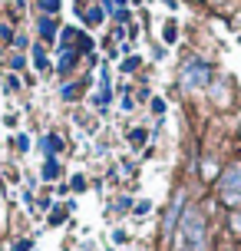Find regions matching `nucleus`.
Returning <instances> with one entry per match:
<instances>
[{
  "instance_id": "f257e3e1",
  "label": "nucleus",
  "mask_w": 241,
  "mask_h": 251,
  "mask_svg": "<svg viewBox=\"0 0 241 251\" xmlns=\"http://www.w3.org/2000/svg\"><path fill=\"white\" fill-rule=\"evenodd\" d=\"M172 238H175L178 251H205L208 248V222H205V215L195 212V208H185Z\"/></svg>"
},
{
  "instance_id": "f03ea898",
  "label": "nucleus",
  "mask_w": 241,
  "mask_h": 251,
  "mask_svg": "<svg viewBox=\"0 0 241 251\" xmlns=\"http://www.w3.org/2000/svg\"><path fill=\"white\" fill-rule=\"evenodd\" d=\"M212 79V66L205 60H189L182 66V86L185 89H205Z\"/></svg>"
},
{
  "instance_id": "7ed1b4c3",
  "label": "nucleus",
  "mask_w": 241,
  "mask_h": 251,
  "mask_svg": "<svg viewBox=\"0 0 241 251\" xmlns=\"http://www.w3.org/2000/svg\"><path fill=\"white\" fill-rule=\"evenodd\" d=\"M185 188H178L175 195H172V201H169V208H165V222H162V238H172L175 235L178 222H182V215H185Z\"/></svg>"
},
{
  "instance_id": "20e7f679",
  "label": "nucleus",
  "mask_w": 241,
  "mask_h": 251,
  "mask_svg": "<svg viewBox=\"0 0 241 251\" xmlns=\"http://www.w3.org/2000/svg\"><path fill=\"white\" fill-rule=\"evenodd\" d=\"M218 192H235V195H241V162L228 165L218 176Z\"/></svg>"
},
{
  "instance_id": "39448f33",
  "label": "nucleus",
  "mask_w": 241,
  "mask_h": 251,
  "mask_svg": "<svg viewBox=\"0 0 241 251\" xmlns=\"http://www.w3.org/2000/svg\"><path fill=\"white\" fill-rule=\"evenodd\" d=\"M79 56H83V53H79V50H73V47H70V50H60V63H56V73H60V76H66L70 70H73V66H76V60H79Z\"/></svg>"
},
{
  "instance_id": "423d86ee",
  "label": "nucleus",
  "mask_w": 241,
  "mask_h": 251,
  "mask_svg": "<svg viewBox=\"0 0 241 251\" xmlns=\"http://www.w3.org/2000/svg\"><path fill=\"white\" fill-rule=\"evenodd\" d=\"M218 176H221L218 159H212V155H208V159H202V182H208V185H212V182H218Z\"/></svg>"
},
{
  "instance_id": "0eeeda50",
  "label": "nucleus",
  "mask_w": 241,
  "mask_h": 251,
  "mask_svg": "<svg viewBox=\"0 0 241 251\" xmlns=\"http://www.w3.org/2000/svg\"><path fill=\"white\" fill-rule=\"evenodd\" d=\"M37 30H40V40H56V30H60V24L53 20V17H40V24H37Z\"/></svg>"
},
{
  "instance_id": "6e6552de",
  "label": "nucleus",
  "mask_w": 241,
  "mask_h": 251,
  "mask_svg": "<svg viewBox=\"0 0 241 251\" xmlns=\"http://www.w3.org/2000/svg\"><path fill=\"white\" fill-rule=\"evenodd\" d=\"M30 53H33V66L47 73V70H50V60H47V50H43V43H33V47H30Z\"/></svg>"
},
{
  "instance_id": "1a4fd4ad",
  "label": "nucleus",
  "mask_w": 241,
  "mask_h": 251,
  "mask_svg": "<svg viewBox=\"0 0 241 251\" xmlns=\"http://www.w3.org/2000/svg\"><path fill=\"white\" fill-rule=\"evenodd\" d=\"M73 40H79V30L76 26H63V30H60V50H70Z\"/></svg>"
},
{
  "instance_id": "9d476101",
  "label": "nucleus",
  "mask_w": 241,
  "mask_h": 251,
  "mask_svg": "<svg viewBox=\"0 0 241 251\" xmlns=\"http://www.w3.org/2000/svg\"><path fill=\"white\" fill-rule=\"evenodd\" d=\"M63 149V139L56 136V132H50V136L43 139V152H47V155H53V152H60Z\"/></svg>"
},
{
  "instance_id": "9b49d317",
  "label": "nucleus",
  "mask_w": 241,
  "mask_h": 251,
  "mask_svg": "<svg viewBox=\"0 0 241 251\" xmlns=\"http://www.w3.org/2000/svg\"><path fill=\"white\" fill-rule=\"evenodd\" d=\"M56 176H60V162H56L53 155H47V165H43V178L50 182V178H56Z\"/></svg>"
},
{
  "instance_id": "f8f14e48",
  "label": "nucleus",
  "mask_w": 241,
  "mask_h": 251,
  "mask_svg": "<svg viewBox=\"0 0 241 251\" xmlns=\"http://www.w3.org/2000/svg\"><path fill=\"white\" fill-rule=\"evenodd\" d=\"M102 17H106V13H102V7H89L83 20H86L89 26H99V24H102Z\"/></svg>"
},
{
  "instance_id": "ddd939ff",
  "label": "nucleus",
  "mask_w": 241,
  "mask_h": 251,
  "mask_svg": "<svg viewBox=\"0 0 241 251\" xmlns=\"http://www.w3.org/2000/svg\"><path fill=\"white\" fill-rule=\"evenodd\" d=\"M145 129H132V132H129V146H132V149H142V146H145Z\"/></svg>"
},
{
  "instance_id": "4468645a",
  "label": "nucleus",
  "mask_w": 241,
  "mask_h": 251,
  "mask_svg": "<svg viewBox=\"0 0 241 251\" xmlns=\"http://www.w3.org/2000/svg\"><path fill=\"white\" fill-rule=\"evenodd\" d=\"M76 50H79V53H89V56H93V37L79 33V40H76Z\"/></svg>"
},
{
  "instance_id": "2eb2a0df",
  "label": "nucleus",
  "mask_w": 241,
  "mask_h": 251,
  "mask_svg": "<svg viewBox=\"0 0 241 251\" xmlns=\"http://www.w3.org/2000/svg\"><path fill=\"white\" fill-rule=\"evenodd\" d=\"M40 10L47 13V17H53V13H60V0H40Z\"/></svg>"
},
{
  "instance_id": "dca6fc26",
  "label": "nucleus",
  "mask_w": 241,
  "mask_h": 251,
  "mask_svg": "<svg viewBox=\"0 0 241 251\" xmlns=\"http://www.w3.org/2000/svg\"><path fill=\"white\" fill-rule=\"evenodd\" d=\"M66 212H70V208H53V212H50V225H63Z\"/></svg>"
},
{
  "instance_id": "f3484780",
  "label": "nucleus",
  "mask_w": 241,
  "mask_h": 251,
  "mask_svg": "<svg viewBox=\"0 0 241 251\" xmlns=\"http://www.w3.org/2000/svg\"><path fill=\"white\" fill-rule=\"evenodd\" d=\"M139 56H126V60H122V73H132V70H139Z\"/></svg>"
},
{
  "instance_id": "a211bd4d",
  "label": "nucleus",
  "mask_w": 241,
  "mask_h": 251,
  "mask_svg": "<svg viewBox=\"0 0 241 251\" xmlns=\"http://www.w3.org/2000/svg\"><path fill=\"white\" fill-rule=\"evenodd\" d=\"M13 37H17L13 26L10 24H0V40H3V43H13Z\"/></svg>"
},
{
  "instance_id": "6ab92c4d",
  "label": "nucleus",
  "mask_w": 241,
  "mask_h": 251,
  "mask_svg": "<svg viewBox=\"0 0 241 251\" xmlns=\"http://www.w3.org/2000/svg\"><path fill=\"white\" fill-rule=\"evenodd\" d=\"M122 7H126V0H102V10H109V13L122 10Z\"/></svg>"
},
{
  "instance_id": "aec40b11",
  "label": "nucleus",
  "mask_w": 241,
  "mask_h": 251,
  "mask_svg": "<svg viewBox=\"0 0 241 251\" xmlns=\"http://www.w3.org/2000/svg\"><path fill=\"white\" fill-rule=\"evenodd\" d=\"M76 96H79V86L76 83H66L63 86V100H76Z\"/></svg>"
},
{
  "instance_id": "412c9836",
  "label": "nucleus",
  "mask_w": 241,
  "mask_h": 251,
  "mask_svg": "<svg viewBox=\"0 0 241 251\" xmlns=\"http://www.w3.org/2000/svg\"><path fill=\"white\" fill-rule=\"evenodd\" d=\"M24 66H26L24 53H13V56H10V70H24Z\"/></svg>"
},
{
  "instance_id": "4be33fe9",
  "label": "nucleus",
  "mask_w": 241,
  "mask_h": 251,
  "mask_svg": "<svg viewBox=\"0 0 241 251\" xmlns=\"http://www.w3.org/2000/svg\"><path fill=\"white\" fill-rule=\"evenodd\" d=\"M3 86H7V93H17V89H20V76H7V83H3Z\"/></svg>"
},
{
  "instance_id": "5701e85b",
  "label": "nucleus",
  "mask_w": 241,
  "mask_h": 251,
  "mask_svg": "<svg viewBox=\"0 0 241 251\" xmlns=\"http://www.w3.org/2000/svg\"><path fill=\"white\" fill-rule=\"evenodd\" d=\"M231 231H235V235H241V212H238V208L231 212Z\"/></svg>"
},
{
  "instance_id": "b1692460",
  "label": "nucleus",
  "mask_w": 241,
  "mask_h": 251,
  "mask_svg": "<svg viewBox=\"0 0 241 251\" xmlns=\"http://www.w3.org/2000/svg\"><path fill=\"white\" fill-rule=\"evenodd\" d=\"M70 188H73V192H83V188H86V178H83V176H73Z\"/></svg>"
},
{
  "instance_id": "393cba45",
  "label": "nucleus",
  "mask_w": 241,
  "mask_h": 251,
  "mask_svg": "<svg viewBox=\"0 0 241 251\" xmlns=\"http://www.w3.org/2000/svg\"><path fill=\"white\" fill-rule=\"evenodd\" d=\"M152 113L162 119V116H165V100H152Z\"/></svg>"
},
{
  "instance_id": "a878e982",
  "label": "nucleus",
  "mask_w": 241,
  "mask_h": 251,
  "mask_svg": "<svg viewBox=\"0 0 241 251\" xmlns=\"http://www.w3.org/2000/svg\"><path fill=\"white\" fill-rule=\"evenodd\" d=\"M165 43H175V24H165Z\"/></svg>"
},
{
  "instance_id": "bb28decb",
  "label": "nucleus",
  "mask_w": 241,
  "mask_h": 251,
  "mask_svg": "<svg viewBox=\"0 0 241 251\" xmlns=\"http://www.w3.org/2000/svg\"><path fill=\"white\" fill-rule=\"evenodd\" d=\"M17 149L26 152V149H30V139H26V136H17Z\"/></svg>"
},
{
  "instance_id": "cd10ccee",
  "label": "nucleus",
  "mask_w": 241,
  "mask_h": 251,
  "mask_svg": "<svg viewBox=\"0 0 241 251\" xmlns=\"http://www.w3.org/2000/svg\"><path fill=\"white\" fill-rule=\"evenodd\" d=\"M149 208H152L149 201H139V205H136V215H149Z\"/></svg>"
},
{
  "instance_id": "c85d7f7f",
  "label": "nucleus",
  "mask_w": 241,
  "mask_h": 251,
  "mask_svg": "<svg viewBox=\"0 0 241 251\" xmlns=\"http://www.w3.org/2000/svg\"><path fill=\"white\" fill-rule=\"evenodd\" d=\"M13 47H17V50H24V47H26V37H20V33H17V37H13Z\"/></svg>"
},
{
  "instance_id": "c756f323",
  "label": "nucleus",
  "mask_w": 241,
  "mask_h": 251,
  "mask_svg": "<svg viewBox=\"0 0 241 251\" xmlns=\"http://www.w3.org/2000/svg\"><path fill=\"white\" fill-rule=\"evenodd\" d=\"M30 248H33V241L26 238V241H20V245H17V248H13V251H30Z\"/></svg>"
},
{
  "instance_id": "7c9ffc66",
  "label": "nucleus",
  "mask_w": 241,
  "mask_h": 251,
  "mask_svg": "<svg viewBox=\"0 0 241 251\" xmlns=\"http://www.w3.org/2000/svg\"><path fill=\"white\" fill-rule=\"evenodd\" d=\"M238 251H241V245H238Z\"/></svg>"
}]
</instances>
